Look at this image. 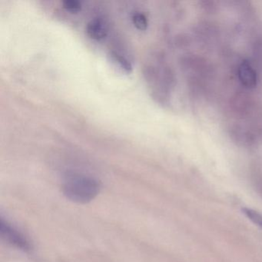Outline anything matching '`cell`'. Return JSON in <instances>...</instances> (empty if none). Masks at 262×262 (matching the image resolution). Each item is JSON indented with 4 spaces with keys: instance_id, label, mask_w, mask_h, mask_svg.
I'll return each mask as SVG.
<instances>
[{
    "instance_id": "1",
    "label": "cell",
    "mask_w": 262,
    "mask_h": 262,
    "mask_svg": "<svg viewBox=\"0 0 262 262\" xmlns=\"http://www.w3.org/2000/svg\"><path fill=\"white\" fill-rule=\"evenodd\" d=\"M254 91L241 88L230 96L225 107V124L237 145H262V101Z\"/></svg>"
},
{
    "instance_id": "2",
    "label": "cell",
    "mask_w": 262,
    "mask_h": 262,
    "mask_svg": "<svg viewBox=\"0 0 262 262\" xmlns=\"http://www.w3.org/2000/svg\"><path fill=\"white\" fill-rule=\"evenodd\" d=\"M144 76L152 97L164 105H169L176 85L174 71L162 54L151 56L144 67Z\"/></svg>"
},
{
    "instance_id": "3",
    "label": "cell",
    "mask_w": 262,
    "mask_h": 262,
    "mask_svg": "<svg viewBox=\"0 0 262 262\" xmlns=\"http://www.w3.org/2000/svg\"><path fill=\"white\" fill-rule=\"evenodd\" d=\"M182 67L193 93L204 96L211 94L215 73L208 61L198 55H188L182 58Z\"/></svg>"
},
{
    "instance_id": "4",
    "label": "cell",
    "mask_w": 262,
    "mask_h": 262,
    "mask_svg": "<svg viewBox=\"0 0 262 262\" xmlns=\"http://www.w3.org/2000/svg\"><path fill=\"white\" fill-rule=\"evenodd\" d=\"M99 190L100 184L96 179L81 173H68L62 184L64 194L76 203L91 202L99 194Z\"/></svg>"
},
{
    "instance_id": "5",
    "label": "cell",
    "mask_w": 262,
    "mask_h": 262,
    "mask_svg": "<svg viewBox=\"0 0 262 262\" xmlns=\"http://www.w3.org/2000/svg\"><path fill=\"white\" fill-rule=\"evenodd\" d=\"M235 74L239 85L244 90L255 91L260 82V78L252 62L241 59L235 66Z\"/></svg>"
},
{
    "instance_id": "6",
    "label": "cell",
    "mask_w": 262,
    "mask_h": 262,
    "mask_svg": "<svg viewBox=\"0 0 262 262\" xmlns=\"http://www.w3.org/2000/svg\"><path fill=\"white\" fill-rule=\"evenodd\" d=\"M0 233L3 238L10 245L24 251H30L31 247L27 237L2 219L0 221Z\"/></svg>"
},
{
    "instance_id": "7",
    "label": "cell",
    "mask_w": 262,
    "mask_h": 262,
    "mask_svg": "<svg viewBox=\"0 0 262 262\" xmlns=\"http://www.w3.org/2000/svg\"><path fill=\"white\" fill-rule=\"evenodd\" d=\"M86 33L94 40H103L110 33V26L103 17H95L87 24Z\"/></svg>"
},
{
    "instance_id": "8",
    "label": "cell",
    "mask_w": 262,
    "mask_h": 262,
    "mask_svg": "<svg viewBox=\"0 0 262 262\" xmlns=\"http://www.w3.org/2000/svg\"><path fill=\"white\" fill-rule=\"evenodd\" d=\"M251 52H252L253 65L255 67L260 78L262 79V35L256 36L251 45Z\"/></svg>"
},
{
    "instance_id": "9",
    "label": "cell",
    "mask_w": 262,
    "mask_h": 262,
    "mask_svg": "<svg viewBox=\"0 0 262 262\" xmlns=\"http://www.w3.org/2000/svg\"><path fill=\"white\" fill-rule=\"evenodd\" d=\"M110 57L113 63L121 69L122 71L125 72V73H130L133 70V64L128 56L122 51L118 50L117 49L112 50L110 51Z\"/></svg>"
},
{
    "instance_id": "10",
    "label": "cell",
    "mask_w": 262,
    "mask_h": 262,
    "mask_svg": "<svg viewBox=\"0 0 262 262\" xmlns=\"http://www.w3.org/2000/svg\"><path fill=\"white\" fill-rule=\"evenodd\" d=\"M132 21L135 27L141 31L146 30L148 27V19L146 15L141 11H136L132 16Z\"/></svg>"
},
{
    "instance_id": "11",
    "label": "cell",
    "mask_w": 262,
    "mask_h": 262,
    "mask_svg": "<svg viewBox=\"0 0 262 262\" xmlns=\"http://www.w3.org/2000/svg\"><path fill=\"white\" fill-rule=\"evenodd\" d=\"M242 211L251 222L262 228V214L250 208H244Z\"/></svg>"
},
{
    "instance_id": "12",
    "label": "cell",
    "mask_w": 262,
    "mask_h": 262,
    "mask_svg": "<svg viewBox=\"0 0 262 262\" xmlns=\"http://www.w3.org/2000/svg\"><path fill=\"white\" fill-rule=\"evenodd\" d=\"M62 6L70 13H78L82 10V4L78 0H65L62 2Z\"/></svg>"
}]
</instances>
